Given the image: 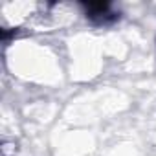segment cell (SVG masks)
<instances>
[{
	"instance_id": "cell-1",
	"label": "cell",
	"mask_w": 156,
	"mask_h": 156,
	"mask_svg": "<svg viewBox=\"0 0 156 156\" xmlns=\"http://www.w3.org/2000/svg\"><path fill=\"white\" fill-rule=\"evenodd\" d=\"M85 9H87V17L94 22H110V20H116V13L110 11V4L108 2H88L85 4Z\"/></svg>"
}]
</instances>
